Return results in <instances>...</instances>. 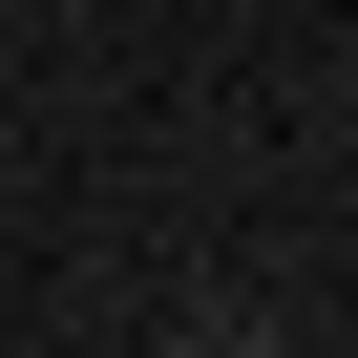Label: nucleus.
<instances>
[{
	"label": "nucleus",
	"mask_w": 358,
	"mask_h": 358,
	"mask_svg": "<svg viewBox=\"0 0 358 358\" xmlns=\"http://www.w3.org/2000/svg\"><path fill=\"white\" fill-rule=\"evenodd\" d=\"M169 358H274V316H190V337H169Z\"/></svg>",
	"instance_id": "nucleus-1"
}]
</instances>
